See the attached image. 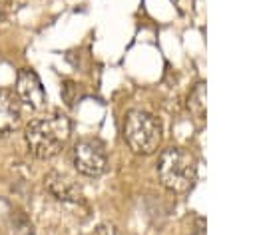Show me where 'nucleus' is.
Segmentation results:
<instances>
[{
    "label": "nucleus",
    "mask_w": 255,
    "mask_h": 235,
    "mask_svg": "<svg viewBox=\"0 0 255 235\" xmlns=\"http://www.w3.org/2000/svg\"><path fill=\"white\" fill-rule=\"evenodd\" d=\"M16 96H18L20 104H24L26 108H30L34 112H42L48 106L46 90H44L38 74L34 70H30V68L18 70V76H16Z\"/></svg>",
    "instance_id": "5"
},
{
    "label": "nucleus",
    "mask_w": 255,
    "mask_h": 235,
    "mask_svg": "<svg viewBox=\"0 0 255 235\" xmlns=\"http://www.w3.org/2000/svg\"><path fill=\"white\" fill-rule=\"evenodd\" d=\"M187 108L201 119L203 118V114H205V88H203V84H197L195 86V90L191 92V96H189V100H187Z\"/></svg>",
    "instance_id": "8"
},
{
    "label": "nucleus",
    "mask_w": 255,
    "mask_h": 235,
    "mask_svg": "<svg viewBox=\"0 0 255 235\" xmlns=\"http://www.w3.org/2000/svg\"><path fill=\"white\" fill-rule=\"evenodd\" d=\"M44 187L54 199L62 203H80L84 199V191L80 183L64 171H56V169L48 171L44 175Z\"/></svg>",
    "instance_id": "6"
},
{
    "label": "nucleus",
    "mask_w": 255,
    "mask_h": 235,
    "mask_svg": "<svg viewBox=\"0 0 255 235\" xmlns=\"http://www.w3.org/2000/svg\"><path fill=\"white\" fill-rule=\"evenodd\" d=\"M124 139L133 153L149 155L161 141V123L149 112L131 110L124 121Z\"/></svg>",
    "instance_id": "3"
},
{
    "label": "nucleus",
    "mask_w": 255,
    "mask_h": 235,
    "mask_svg": "<svg viewBox=\"0 0 255 235\" xmlns=\"http://www.w3.org/2000/svg\"><path fill=\"white\" fill-rule=\"evenodd\" d=\"M159 183L171 193H187L197 179V161L183 147H167L155 163Z\"/></svg>",
    "instance_id": "2"
},
{
    "label": "nucleus",
    "mask_w": 255,
    "mask_h": 235,
    "mask_svg": "<svg viewBox=\"0 0 255 235\" xmlns=\"http://www.w3.org/2000/svg\"><path fill=\"white\" fill-rule=\"evenodd\" d=\"M94 235H118V231H116V227L112 223H100L96 227Z\"/></svg>",
    "instance_id": "9"
},
{
    "label": "nucleus",
    "mask_w": 255,
    "mask_h": 235,
    "mask_svg": "<svg viewBox=\"0 0 255 235\" xmlns=\"http://www.w3.org/2000/svg\"><path fill=\"white\" fill-rule=\"evenodd\" d=\"M72 163L86 177H100L108 165V153L98 139H78L72 147Z\"/></svg>",
    "instance_id": "4"
},
{
    "label": "nucleus",
    "mask_w": 255,
    "mask_h": 235,
    "mask_svg": "<svg viewBox=\"0 0 255 235\" xmlns=\"http://www.w3.org/2000/svg\"><path fill=\"white\" fill-rule=\"evenodd\" d=\"M22 121V104L14 90L0 88V135L14 131Z\"/></svg>",
    "instance_id": "7"
},
{
    "label": "nucleus",
    "mask_w": 255,
    "mask_h": 235,
    "mask_svg": "<svg viewBox=\"0 0 255 235\" xmlns=\"http://www.w3.org/2000/svg\"><path fill=\"white\" fill-rule=\"evenodd\" d=\"M70 131V119L64 114H52L30 119L24 127V139L36 159H50L64 149Z\"/></svg>",
    "instance_id": "1"
}]
</instances>
